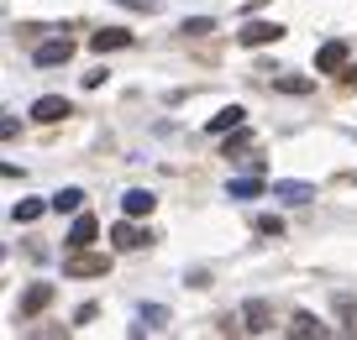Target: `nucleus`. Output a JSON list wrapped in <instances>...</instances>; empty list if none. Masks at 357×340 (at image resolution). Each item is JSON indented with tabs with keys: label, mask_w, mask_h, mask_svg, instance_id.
I'll use <instances>...</instances> for the list:
<instances>
[{
	"label": "nucleus",
	"mask_w": 357,
	"mask_h": 340,
	"mask_svg": "<svg viewBox=\"0 0 357 340\" xmlns=\"http://www.w3.org/2000/svg\"><path fill=\"white\" fill-rule=\"evenodd\" d=\"M153 204H158V194H153V188H126V194H121V209H126V215H153Z\"/></svg>",
	"instance_id": "obj_10"
},
{
	"label": "nucleus",
	"mask_w": 357,
	"mask_h": 340,
	"mask_svg": "<svg viewBox=\"0 0 357 340\" xmlns=\"http://www.w3.org/2000/svg\"><path fill=\"white\" fill-rule=\"evenodd\" d=\"M121 6H132V11H147V16L158 11V0H121Z\"/></svg>",
	"instance_id": "obj_23"
},
{
	"label": "nucleus",
	"mask_w": 357,
	"mask_h": 340,
	"mask_svg": "<svg viewBox=\"0 0 357 340\" xmlns=\"http://www.w3.org/2000/svg\"><path fill=\"white\" fill-rule=\"evenodd\" d=\"M105 273H111V257H95L89 246L63 257V277H105Z\"/></svg>",
	"instance_id": "obj_1"
},
{
	"label": "nucleus",
	"mask_w": 357,
	"mask_h": 340,
	"mask_svg": "<svg viewBox=\"0 0 357 340\" xmlns=\"http://www.w3.org/2000/svg\"><path fill=\"white\" fill-rule=\"evenodd\" d=\"M163 319H168V309H163V304H147V309H142V325H147V330H158Z\"/></svg>",
	"instance_id": "obj_21"
},
{
	"label": "nucleus",
	"mask_w": 357,
	"mask_h": 340,
	"mask_svg": "<svg viewBox=\"0 0 357 340\" xmlns=\"http://www.w3.org/2000/svg\"><path fill=\"white\" fill-rule=\"evenodd\" d=\"M95 236H100V220H95V215H74V225H68L63 246H68V252H84Z\"/></svg>",
	"instance_id": "obj_2"
},
{
	"label": "nucleus",
	"mask_w": 357,
	"mask_h": 340,
	"mask_svg": "<svg viewBox=\"0 0 357 340\" xmlns=\"http://www.w3.org/2000/svg\"><path fill=\"white\" fill-rule=\"evenodd\" d=\"M242 121H247V110H242V105H221V110L211 115V126H205V131H236Z\"/></svg>",
	"instance_id": "obj_12"
},
{
	"label": "nucleus",
	"mask_w": 357,
	"mask_h": 340,
	"mask_svg": "<svg viewBox=\"0 0 357 340\" xmlns=\"http://www.w3.org/2000/svg\"><path fill=\"white\" fill-rule=\"evenodd\" d=\"M273 89H284V95H310V79H300V74H284V79H273Z\"/></svg>",
	"instance_id": "obj_18"
},
{
	"label": "nucleus",
	"mask_w": 357,
	"mask_h": 340,
	"mask_svg": "<svg viewBox=\"0 0 357 340\" xmlns=\"http://www.w3.org/2000/svg\"><path fill=\"white\" fill-rule=\"evenodd\" d=\"M111 241H116V252H142V246L153 241V236H147V231H137V225H132V215H126L121 225H111Z\"/></svg>",
	"instance_id": "obj_5"
},
{
	"label": "nucleus",
	"mask_w": 357,
	"mask_h": 340,
	"mask_svg": "<svg viewBox=\"0 0 357 340\" xmlns=\"http://www.w3.org/2000/svg\"><path fill=\"white\" fill-rule=\"evenodd\" d=\"M63 115H74V105H68L63 95H43V99H32V121L53 126V121H63Z\"/></svg>",
	"instance_id": "obj_3"
},
{
	"label": "nucleus",
	"mask_w": 357,
	"mask_h": 340,
	"mask_svg": "<svg viewBox=\"0 0 357 340\" xmlns=\"http://www.w3.org/2000/svg\"><path fill=\"white\" fill-rule=\"evenodd\" d=\"M257 231H263V236H279L284 220H279V215H263V220H257Z\"/></svg>",
	"instance_id": "obj_22"
},
{
	"label": "nucleus",
	"mask_w": 357,
	"mask_h": 340,
	"mask_svg": "<svg viewBox=\"0 0 357 340\" xmlns=\"http://www.w3.org/2000/svg\"><path fill=\"white\" fill-rule=\"evenodd\" d=\"M273 199H289V204H310L315 184H300V178H273Z\"/></svg>",
	"instance_id": "obj_8"
},
{
	"label": "nucleus",
	"mask_w": 357,
	"mask_h": 340,
	"mask_svg": "<svg viewBox=\"0 0 357 340\" xmlns=\"http://www.w3.org/2000/svg\"><path fill=\"white\" fill-rule=\"evenodd\" d=\"M336 314H342V319H347V330L357 335V298H347V293H342V298H336Z\"/></svg>",
	"instance_id": "obj_20"
},
{
	"label": "nucleus",
	"mask_w": 357,
	"mask_h": 340,
	"mask_svg": "<svg viewBox=\"0 0 357 340\" xmlns=\"http://www.w3.org/2000/svg\"><path fill=\"white\" fill-rule=\"evenodd\" d=\"M43 209H53V199H22V204L11 209V220H16V225H32Z\"/></svg>",
	"instance_id": "obj_16"
},
{
	"label": "nucleus",
	"mask_w": 357,
	"mask_h": 340,
	"mask_svg": "<svg viewBox=\"0 0 357 340\" xmlns=\"http://www.w3.org/2000/svg\"><path fill=\"white\" fill-rule=\"evenodd\" d=\"M226 194H231V199H257V194H263V178H231Z\"/></svg>",
	"instance_id": "obj_17"
},
{
	"label": "nucleus",
	"mask_w": 357,
	"mask_h": 340,
	"mask_svg": "<svg viewBox=\"0 0 357 340\" xmlns=\"http://www.w3.org/2000/svg\"><path fill=\"white\" fill-rule=\"evenodd\" d=\"M68 58H74V42H68V37H53V42H43L32 53V63L37 68H53V63H68Z\"/></svg>",
	"instance_id": "obj_6"
},
{
	"label": "nucleus",
	"mask_w": 357,
	"mask_h": 340,
	"mask_svg": "<svg viewBox=\"0 0 357 340\" xmlns=\"http://www.w3.org/2000/svg\"><path fill=\"white\" fill-rule=\"evenodd\" d=\"M236 37H242V47H268V42H279V37H284V26L279 22H247Z\"/></svg>",
	"instance_id": "obj_4"
},
{
	"label": "nucleus",
	"mask_w": 357,
	"mask_h": 340,
	"mask_svg": "<svg viewBox=\"0 0 357 340\" xmlns=\"http://www.w3.org/2000/svg\"><path fill=\"white\" fill-rule=\"evenodd\" d=\"M137 37L126 32V26H100V32L89 37V47H95V53H116V47H132Z\"/></svg>",
	"instance_id": "obj_7"
},
{
	"label": "nucleus",
	"mask_w": 357,
	"mask_h": 340,
	"mask_svg": "<svg viewBox=\"0 0 357 340\" xmlns=\"http://www.w3.org/2000/svg\"><path fill=\"white\" fill-rule=\"evenodd\" d=\"M284 330H289L294 340H310V335L321 340V335H326V325H321V319H315V314H294V319H289V325H284Z\"/></svg>",
	"instance_id": "obj_14"
},
{
	"label": "nucleus",
	"mask_w": 357,
	"mask_h": 340,
	"mask_svg": "<svg viewBox=\"0 0 357 340\" xmlns=\"http://www.w3.org/2000/svg\"><path fill=\"white\" fill-rule=\"evenodd\" d=\"M342 63H347V42H326L321 53H315V68H321V74H336Z\"/></svg>",
	"instance_id": "obj_13"
},
{
	"label": "nucleus",
	"mask_w": 357,
	"mask_h": 340,
	"mask_svg": "<svg viewBox=\"0 0 357 340\" xmlns=\"http://www.w3.org/2000/svg\"><path fill=\"white\" fill-rule=\"evenodd\" d=\"M178 32H184V37H205V32H215V22H211V16H184Z\"/></svg>",
	"instance_id": "obj_19"
},
{
	"label": "nucleus",
	"mask_w": 357,
	"mask_h": 340,
	"mask_svg": "<svg viewBox=\"0 0 357 340\" xmlns=\"http://www.w3.org/2000/svg\"><path fill=\"white\" fill-rule=\"evenodd\" d=\"M242 319H247V330H252V335H268V330H273V314H268L263 298H247V304H242Z\"/></svg>",
	"instance_id": "obj_9"
},
{
	"label": "nucleus",
	"mask_w": 357,
	"mask_h": 340,
	"mask_svg": "<svg viewBox=\"0 0 357 340\" xmlns=\"http://www.w3.org/2000/svg\"><path fill=\"white\" fill-rule=\"evenodd\" d=\"M47 304H53V283H32V288L22 293V314H26V319H32V314H43Z\"/></svg>",
	"instance_id": "obj_11"
},
{
	"label": "nucleus",
	"mask_w": 357,
	"mask_h": 340,
	"mask_svg": "<svg viewBox=\"0 0 357 340\" xmlns=\"http://www.w3.org/2000/svg\"><path fill=\"white\" fill-rule=\"evenodd\" d=\"M47 199H53L58 215H79V209H84V188H58V194H47Z\"/></svg>",
	"instance_id": "obj_15"
}]
</instances>
